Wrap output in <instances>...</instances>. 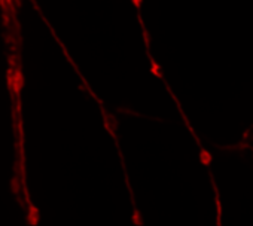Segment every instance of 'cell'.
Here are the masks:
<instances>
[{"instance_id":"3","label":"cell","mask_w":253,"mask_h":226,"mask_svg":"<svg viewBox=\"0 0 253 226\" xmlns=\"http://www.w3.org/2000/svg\"><path fill=\"white\" fill-rule=\"evenodd\" d=\"M3 26H9V18H8V14H6V11L3 12Z\"/></svg>"},{"instance_id":"4","label":"cell","mask_w":253,"mask_h":226,"mask_svg":"<svg viewBox=\"0 0 253 226\" xmlns=\"http://www.w3.org/2000/svg\"><path fill=\"white\" fill-rule=\"evenodd\" d=\"M131 2H133V5L137 8V9H140V5H142V0H131Z\"/></svg>"},{"instance_id":"5","label":"cell","mask_w":253,"mask_h":226,"mask_svg":"<svg viewBox=\"0 0 253 226\" xmlns=\"http://www.w3.org/2000/svg\"><path fill=\"white\" fill-rule=\"evenodd\" d=\"M9 66H11V67L15 66V57H9Z\"/></svg>"},{"instance_id":"2","label":"cell","mask_w":253,"mask_h":226,"mask_svg":"<svg viewBox=\"0 0 253 226\" xmlns=\"http://www.w3.org/2000/svg\"><path fill=\"white\" fill-rule=\"evenodd\" d=\"M18 190H20V186H18V177H14V180H12V192H14V193H18Z\"/></svg>"},{"instance_id":"1","label":"cell","mask_w":253,"mask_h":226,"mask_svg":"<svg viewBox=\"0 0 253 226\" xmlns=\"http://www.w3.org/2000/svg\"><path fill=\"white\" fill-rule=\"evenodd\" d=\"M149 58H151V66H152V73L157 76V77H163V73H161V69H160V66L155 63V60L149 55Z\"/></svg>"}]
</instances>
